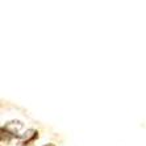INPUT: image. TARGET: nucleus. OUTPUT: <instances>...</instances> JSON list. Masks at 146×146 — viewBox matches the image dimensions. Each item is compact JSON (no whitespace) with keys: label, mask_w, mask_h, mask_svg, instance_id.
Instances as JSON below:
<instances>
[{"label":"nucleus","mask_w":146,"mask_h":146,"mask_svg":"<svg viewBox=\"0 0 146 146\" xmlns=\"http://www.w3.org/2000/svg\"><path fill=\"white\" fill-rule=\"evenodd\" d=\"M36 138H38V132H34V134L31 137V138H28V139H25L24 142L21 143V146H31V143L32 142H34V139Z\"/></svg>","instance_id":"obj_2"},{"label":"nucleus","mask_w":146,"mask_h":146,"mask_svg":"<svg viewBox=\"0 0 146 146\" xmlns=\"http://www.w3.org/2000/svg\"><path fill=\"white\" fill-rule=\"evenodd\" d=\"M44 146H55V145H53V143H48V145H44Z\"/></svg>","instance_id":"obj_3"},{"label":"nucleus","mask_w":146,"mask_h":146,"mask_svg":"<svg viewBox=\"0 0 146 146\" xmlns=\"http://www.w3.org/2000/svg\"><path fill=\"white\" fill-rule=\"evenodd\" d=\"M3 128H4V129H7L8 132H11L12 134H15V137H17L16 133L19 132L20 129H23V128H24V124H23L21 121H9V122H7Z\"/></svg>","instance_id":"obj_1"}]
</instances>
